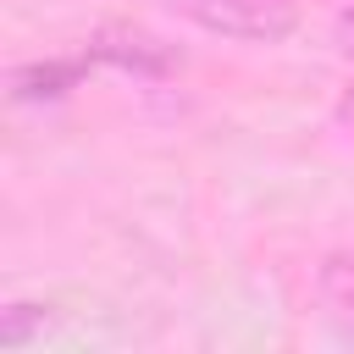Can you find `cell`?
I'll return each mask as SVG.
<instances>
[{"mask_svg":"<svg viewBox=\"0 0 354 354\" xmlns=\"http://www.w3.org/2000/svg\"><path fill=\"white\" fill-rule=\"evenodd\" d=\"M183 22L238 39V44H282L299 28V0H166Z\"/></svg>","mask_w":354,"mask_h":354,"instance_id":"6da1fadb","label":"cell"},{"mask_svg":"<svg viewBox=\"0 0 354 354\" xmlns=\"http://www.w3.org/2000/svg\"><path fill=\"white\" fill-rule=\"evenodd\" d=\"M83 50H88L94 66H122V72H138V77H166V72L183 66V50L177 44H166V39L144 33V28H127V22L100 28Z\"/></svg>","mask_w":354,"mask_h":354,"instance_id":"7a4b0ae2","label":"cell"},{"mask_svg":"<svg viewBox=\"0 0 354 354\" xmlns=\"http://www.w3.org/2000/svg\"><path fill=\"white\" fill-rule=\"evenodd\" d=\"M88 50L77 55H44V61H28V66H11V100L17 105H44V100H61L83 83L88 72Z\"/></svg>","mask_w":354,"mask_h":354,"instance_id":"3957f363","label":"cell"},{"mask_svg":"<svg viewBox=\"0 0 354 354\" xmlns=\"http://www.w3.org/2000/svg\"><path fill=\"white\" fill-rule=\"evenodd\" d=\"M50 304H33V299H17V304H6L0 310V348L6 354H22L28 343H39L44 332H50Z\"/></svg>","mask_w":354,"mask_h":354,"instance_id":"277c9868","label":"cell"},{"mask_svg":"<svg viewBox=\"0 0 354 354\" xmlns=\"http://www.w3.org/2000/svg\"><path fill=\"white\" fill-rule=\"evenodd\" d=\"M332 44H337V50L354 61V6H343V11L332 17Z\"/></svg>","mask_w":354,"mask_h":354,"instance_id":"5b68a950","label":"cell"},{"mask_svg":"<svg viewBox=\"0 0 354 354\" xmlns=\"http://www.w3.org/2000/svg\"><path fill=\"white\" fill-rule=\"evenodd\" d=\"M332 321H337V332H343V337L354 343V293H348V299H343V304L332 310Z\"/></svg>","mask_w":354,"mask_h":354,"instance_id":"8992f818","label":"cell"},{"mask_svg":"<svg viewBox=\"0 0 354 354\" xmlns=\"http://www.w3.org/2000/svg\"><path fill=\"white\" fill-rule=\"evenodd\" d=\"M332 116H337V122H343V127L354 133V83H348V88L337 94V105H332Z\"/></svg>","mask_w":354,"mask_h":354,"instance_id":"52a82bcc","label":"cell"}]
</instances>
